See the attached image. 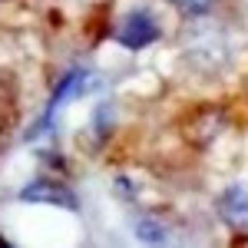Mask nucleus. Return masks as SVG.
Masks as SVG:
<instances>
[{"label": "nucleus", "mask_w": 248, "mask_h": 248, "mask_svg": "<svg viewBox=\"0 0 248 248\" xmlns=\"http://www.w3.org/2000/svg\"><path fill=\"white\" fill-rule=\"evenodd\" d=\"M186 57H189L192 66L199 70H218L225 66L232 57V43H229V33L215 23H205V27H192L189 37H186Z\"/></svg>", "instance_id": "obj_1"}, {"label": "nucleus", "mask_w": 248, "mask_h": 248, "mask_svg": "<svg viewBox=\"0 0 248 248\" xmlns=\"http://www.w3.org/2000/svg\"><path fill=\"white\" fill-rule=\"evenodd\" d=\"M116 40H119L123 46H129V50H142V46H149L153 40H159V23H155L153 14H146V10H133V14H126L123 23L116 27Z\"/></svg>", "instance_id": "obj_2"}, {"label": "nucleus", "mask_w": 248, "mask_h": 248, "mask_svg": "<svg viewBox=\"0 0 248 248\" xmlns=\"http://www.w3.org/2000/svg\"><path fill=\"white\" fill-rule=\"evenodd\" d=\"M218 209H222V215L229 222L245 225L248 222V186H232V189H225V195L218 199Z\"/></svg>", "instance_id": "obj_3"}, {"label": "nucleus", "mask_w": 248, "mask_h": 248, "mask_svg": "<svg viewBox=\"0 0 248 248\" xmlns=\"http://www.w3.org/2000/svg\"><path fill=\"white\" fill-rule=\"evenodd\" d=\"M23 202H57V205L73 209V195L63 186H57V182H33V186H27L23 189Z\"/></svg>", "instance_id": "obj_4"}, {"label": "nucleus", "mask_w": 248, "mask_h": 248, "mask_svg": "<svg viewBox=\"0 0 248 248\" xmlns=\"http://www.w3.org/2000/svg\"><path fill=\"white\" fill-rule=\"evenodd\" d=\"M186 17H192V20H199V17H209L212 14V7H215V0H172Z\"/></svg>", "instance_id": "obj_5"}, {"label": "nucleus", "mask_w": 248, "mask_h": 248, "mask_svg": "<svg viewBox=\"0 0 248 248\" xmlns=\"http://www.w3.org/2000/svg\"><path fill=\"white\" fill-rule=\"evenodd\" d=\"M136 235H139L142 242H153V245L166 242V229H162L159 222H153V218H142V222L136 225Z\"/></svg>", "instance_id": "obj_6"}]
</instances>
